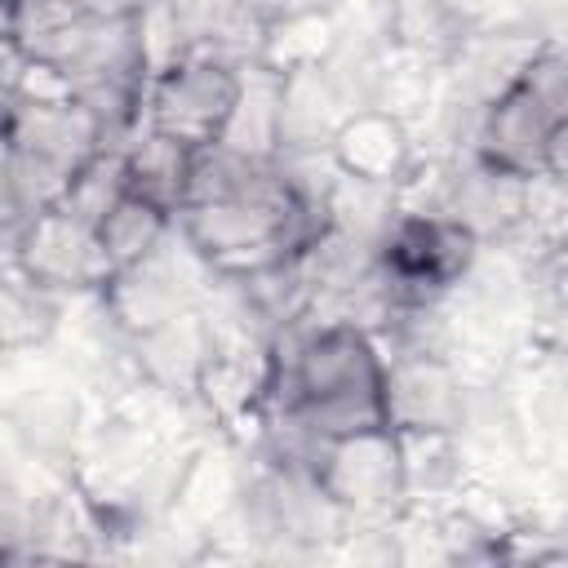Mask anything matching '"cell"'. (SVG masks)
<instances>
[{
  "instance_id": "5bb4252c",
  "label": "cell",
  "mask_w": 568,
  "mask_h": 568,
  "mask_svg": "<svg viewBox=\"0 0 568 568\" xmlns=\"http://www.w3.org/2000/svg\"><path fill=\"white\" fill-rule=\"evenodd\" d=\"M67 293H53L22 271L4 266V288H0V328H4V351L27 355V351H49L62 337L67 324Z\"/></svg>"
},
{
  "instance_id": "30bf717a",
  "label": "cell",
  "mask_w": 568,
  "mask_h": 568,
  "mask_svg": "<svg viewBox=\"0 0 568 568\" xmlns=\"http://www.w3.org/2000/svg\"><path fill=\"white\" fill-rule=\"evenodd\" d=\"M417 151L422 146L413 124L390 106H355L328 142V155L346 178L377 182V186H395L417 160Z\"/></svg>"
},
{
  "instance_id": "4fadbf2b",
  "label": "cell",
  "mask_w": 568,
  "mask_h": 568,
  "mask_svg": "<svg viewBox=\"0 0 568 568\" xmlns=\"http://www.w3.org/2000/svg\"><path fill=\"white\" fill-rule=\"evenodd\" d=\"M351 98L333 80L328 62L280 75V155L284 151H328L337 124L351 115Z\"/></svg>"
},
{
  "instance_id": "3957f363",
  "label": "cell",
  "mask_w": 568,
  "mask_h": 568,
  "mask_svg": "<svg viewBox=\"0 0 568 568\" xmlns=\"http://www.w3.org/2000/svg\"><path fill=\"white\" fill-rule=\"evenodd\" d=\"M244 67L248 62H235L213 49H195V53H182V58L155 67L146 75V93H142L146 129L178 138L191 151L222 142V133L235 115V102L244 93Z\"/></svg>"
},
{
  "instance_id": "8fae6325",
  "label": "cell",
  "mask_w": 568,
  "mask_h": 568,
  "mask_svg": "<svg viewBox=\"0 0 568 568\" xmlns=\"http://www.w3.org/2000/svg\"><path fill=\"white\" fill-rule=\"evenodd\" d=\"M475 27L479 22L453 0H390L382 13V49L430 71H448Z\"/></svg>"
},
{
  "instance_id": "52a82bcc",
  "label": "cell",
  "mask_w": 568,
  "mask_h": 568,
  "mask_svg": "<svg viewBox=\"0 0 568 568\" xmlns=\"http://www.w3.org/2000/svg\"><path fill=\"white\" fill-rule=\"evenodd\" d=\"M475 390L444 351L386 355V422L395 430H462Z\"/></svg>"
},
{
  "instance_id": "7c38bea8",
  "label": "cell",
  "mask_w": 568,
  "mask_h": 568,
  "mask_svg": "<svg viewBox=\"0 0 568 568\" xmlns=\"http://www.w3.org/2000/svg\"><path fill=\"white\" fill-rule=\"evenodd\" d=\"M342 44V13L328 0H302V4H280L271 13H262L257 27V44H253V62L275 71V75H293L306 67H324Z\"/></svg>"
},
{
  "instance_id": "2e32d148",
  "label": "cell",
  "mask_w": 568,
  "mask_h": 568,
  "mask_svg": "<svg viewBox=\"0 0 568 568\" xmlns=\"http://www.w3.org/2000/svg\"><path fill=\"white\" fill-rule=\"evenodd\" d=\"M191 160L195 151L169 133H155V129H142L129 146H124V178H129V191L164 204V209H182L186 200V182H191Z\"/></svg>"
},
{
  "instance_id": "e0dca14e",
  "label": "cell",
  "mask_w": 568,
  "mask_h": 568,
  "mask_svg": "<svg viewBox=\"0 0 568 568\" xmlns=\"http://www.w3.org/2000/svg\"><path fill=\"white\" fill-rule=\"evenodd\" d=\"M129 191V178H124V151H98L67 186L62 195V209H71L75 217L84 222H102L111 213V204Z\"/></svg>"
},
{
  "instance_id": "9a60e30c",
  "label": "cell",
  "mask_w": 568,
  "mask_h": 568,
  "mask_svg": "<svg viewBox=\"0 0 568 568\" xmlns=\"http://www.w3.org/2000/svg\"><path fill=\"white\" fill-rule=\"evenodd\" d=\"M173 226H178L173 209H164L138 191H124L111 204V213L98 222V240H102L111 271H120V266H133V262H146L151 253H160L169 244Z\"/></svg>"
},
{
  "instance_id": "9c48e42d",
  "label": "cell",
  "mask_w": 568,
  "mask_h": 568,
  "mask_svg": "<svg viewBox=\"0 0 568 568\" xmlns=\"http://www.w3.org/2000/svg\"><path fill=\"white\" fill-rule=\"evenodd\" d=\"M448 217H457L479 244H506L528 213V173L501 169L475 151L457 155L448 186Z\"/></svg>"
},
{
  "instance_id": "ba28073f",
  "label": "cell",
  "mask_w": 568,
  "mask_h": 568,
  "mask_svg": "<svg viewBox=\"0 0 568 568\" xmlns=\"http://www.w3.org/2000/svg\"><path fill=\"white\" fill-rule=\"evenodd\" d=\"M4 146L53 164L58 173L75 178L98 151H106L98 115L80 102H4Z\"/></svg>"
},
{
  "instance_id": "8992f818",
  "label": "cell",
  "mask_w": 568,
  "mask_h": 568,
  "mask_svg": "<svg viewBox=\"0 0 568 568\" xmlns=\"http://www.w3.org/2000/svg\"><path fill=\"white\" fill-rule=\"evenodd\" d=\"M4 240H9L4 266L22 271L27 280H36L53 293L84 297V293H102V284L111 280V262L102 253L98 226L75 217L62 204L40 209L27 222L9 226Z\"/></svg>"
},
{
  "instance_id": "7a4b0ae2",
  "label": "cell",
  "mask_w": 568,
  "mask_h": 568,
  "mask_svg": "<svg viewBox=\"0 0 568 568\" xmlns=\"http://www.w3.org/2000/svg\"><path fill=\"white\" fill-rule=\"evenodd\" d=\"M564 120H568V49L550 40L515 84H506L493 102H484L470 151L532 178L541 173L546 146Z\"/></svg>"
},
{
  "instance_id": "277c9868",
  "label": "cell",
  "mask_w": 568,
  "mask_h": 568,
  "mask_svg": "<svg viewBox=\"0 0 568 568\" xmlns=\"http://www.w3.org/2000/svg\"><path fill=\"white\" fill-rule=\"evenodd\" d=\"M311 475L351 524H390L408 510L404 444L395 426H368L324 439Z\"/></svg>"
},
{
  "instance_id": "5b68a950",
  "label": "cell",
  "mask_w": 568,
  "mask_h": 568,
  "mask_svg": "<svg viewBox=\"0 0 568 568\" xmlns=\"http://www.w3.org/2000/svg\"><path fill=\"white\" fill-rule=\"evenodd\" d=\"M479 248L484 244L448 213H395L377 240V266L395 306L435 302L470 275Z\"/></svg>"
},
{
  "instance_id": "6da1fadb",
  "label": "cell",
  "mask_w": 568,
  "mask_h": 568,
  "mask_svg": "<svg viewBox=\"0 0 568 568\" xmlns=\"http://www.w3.org/2000/svg\"><path fill=\"white\" fill-rule=\"evenodd\" d=\"M266 417L333 439L386 422V351L377 333L351 320L302 315L271 342ZM262 417V422H266Z\"/></svg>"
},
{
  "instance_id": "ac0fdd59",
  "label": "cell",
  "mask_w": 568,
  "mask_h": 568,
  "mask_svg": "<svg viewBox=\"0 0 568 568\" xmlns=\"http://www.w3.org/2000/svg\"><path fill=\"white\" fill-rule=\"evenodd\" d=\"M541 173L555 178L559 186H568V120L555 129V138L546 146V160H541Z\"/></svg>"
}]
</instances>
